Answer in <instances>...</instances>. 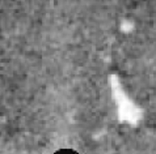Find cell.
I'll list each match as a JSON object with an SVG mask.
<instances>
[{
  "instance_id": "6da1fadb",
  "label": "cell",
  "mask_w": 156,
  "mask_h": 154,
  "mask_svg": "<svg viewBox=\"0 0 156 154\" xmlns=\"http://www.w3.org/2000/svg\"><path fill=\"white\" fill-rule=\"evenodd\" d=\"M54 154H79V153L75 152V150H72V149H60V150L55 152Z\"/></svg>"
}]
</instances>
